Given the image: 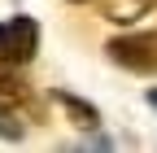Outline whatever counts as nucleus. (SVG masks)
I'll list each match as a JSON object with an SVG mask.
<instances>
[{
	"mask_svg": "<svg viewBox=\"0 0 157 153\" xmlns=\"http://www.w3.org/2000/svg\"><path fill=\"white\" fill-rule=\"evenodd\" d=\"M35 53H39V26H35V18H26V13L5 18V22H0V61L13 66V70H22Z\"/></svg>",
	"mask_w": 157,
	"mask_h": 153,
	"instance_id": "1",
	"label": "nucleus"
},
{
	"mask_svg": "<svg viewBox=\"0 0 157 153\" xmlns=\"http://www.w3.org/2000/svg\"><path fill=\"white\" fill-rule=\"evenodd\" d=\"M109 61H118L122 70L135 74H157V31H140V35H118L105 44Z\"/></svg>",
	"mask_w": 157,
	"mask_h": 153,
	"instance_id": "2",
	"label": "nucleus"
},
{
	"mask_svg": "<svg viewBox=\"0 0 157 153\" xmlns=\"http://www.w3.org/2000/svg\"><path fill=\"white\" fill-rule=\"evenodd\" d=\"M157 5V0H96V9H101L105 22H118V26H131L140 22V18Z\"/></svg>",
	"mask_w": 157,
	"mask_h": 153,
	"instance_id": "3",
	"label": "nucleus"
},
{
	"mask_svg": "<svg viewBox=\"0 0 157 153\" xmlns=\"http://www.w3.org/2000/svg\"><path fill=\"white\" fill-rule=\"evenodd\" d=\"M57 101H61V109L70 114V118L78 123V127H96V123H101V114H96V105H87V101H78V96H70V92H57Z\"/></svg>",
	"mask_w": 157,
	"mask_h": 153,
	"instance_id": "4",
	"label": "nucleus"
},
{
	"mask_svg": "<svg viewBox=\"0 0 157 153\" xmlns=\"http://www.w3.org/2000/svg\"><path fill=\"white\" fill-rule=\"evenodd\" d=\"M0 96H5L9 105H26V83L17 79V70L0 61Z\"/></svg>",
	"mask_w": 157,
	"mask_h": 153,
	"instance_id": "5",
	"label": "nucleus"
},
{
	"mask_svg": "<svg viewBox=\"0 0 157 153\" xmlns=\"http://www.w3.org/2000/svg\"><path fill=\"white\" fill-rule=\"evenodd\" d=\"M0 136L5 140H22V123H17V114L9 105H0Z\"/></svg>",
	"mask_w": 157,
	"mask_h": 153,
	"instance_id": "6",
	"label": "nucleus"
},
{
	"mask_svg": "<svg viewBox=\"0 0 157 153\" xmlns=\"http://www.w3.org/2000/svg\"><path fill=\"white\" fill-rule=\"evenodd\" d=\"M148 101H153V105H157V88H153V92H148Z\"/></svg>",
	"mask_w": 157,
	"mask_h": 153,
	"instance_id": "7",
	"label": "nucleus"
},
{
	"mask_svg": "<svg viewBox=\"0 0 157 153\" xmlns=\"http://www.w3.org/2000/svg\"><path fill=\"white\" fill-rule=\"evenodd\" d=\"M74 5H83V0H74Z\"/></svg>",
	"mask_w": 157,
	"mask_h": 153,
	"instance_id": "8",
	"label": "nucleus"
}]
</instances>
